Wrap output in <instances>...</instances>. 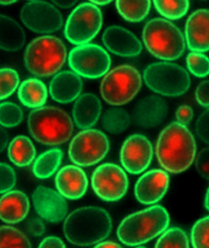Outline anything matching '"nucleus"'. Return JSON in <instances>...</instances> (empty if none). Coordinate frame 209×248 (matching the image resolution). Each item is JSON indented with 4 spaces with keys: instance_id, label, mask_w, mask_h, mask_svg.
Returning a JSON list of instances; mask_svg holds the SVG:
<instances>
[{
    "instance_id": "obj_16",
    "label": "nucleus",
    "mask_w": 209,
    "mask_h": 248,
    "mask_svg": "<svg viewBox=\"0 0 209 248\" xmlns=\"http://www.w3.org/2000/svg\"><path fill=\"white\" fill-rule=\"evenodd\" d=\"M170 185V176L162 170H149L141 176L135 186V196L141 203L153 205L164 197Z\"/></svg>"
},
{
    "instance_id": "obj_33",
    "label": "nucleus",
    "mask_w": 209,
    "mask_h": 248,
    "mask_svg": "<svg viewBox=\"0 0 209 248\" xmlns=\"http://www.w3.org/2000/svg\"><path fill=\"white\" fill-rule=\"evenodd\" d=\"M23 119L21 107L12 102L0 104V125L6 128H13L19 125Z\"/></svg>"
},
{
    "instance_id": "obj_11",
    "label": "nucleus",
    "mask_w": 209,
    "mask_h": 248,
    "mask_svg": "<svg viewBox=\"0 0 209 248\" xmlns=\"http://www.w3.org/2000/svg\"><path fill=\"white\" fill-rule=\"evenodd\" d=\"M69 66L79 76L86 78H100L108 73L111 65L110 55L100 46L84 44L69 53Z\"/></svg>"
},
{
    "instance_id": "obj_30",
    "label": "nucleus",
    "mask_w": 209,
    "mask_h": 248,
    "mask_svg": "<svg viewBox=\"0 0 209 248\" xmlns=\"http://www.w3.org/2000/svg\"><path fill=\"white\" fill-rule=\"evenodd\" d=\"M155 9L167 19L176 20L188 13L190 0H153Z\"/></svg>"
},
{
    "instance_id": "obj_37",
    "label": "nucleus",
    "mask_w": 209,
    "mask_h": 248,
    "mask_svg": "<svg viewBox=\"0 0 209 248\" xmlns=\"http://www.w3.org/2000/svg\"><path fill=\"white\" fill-rule=\"evenodd\" d=\"M16 183V176L13 168L5 163H0V194L10 191Z\"/></svg>"
},
{
    "instance_id": "obj_23",
    "label": "nucleus",
    "mask_w": 209,
    "mask_h": 248,
    "mask_svg": "<svg viewBox=\"0 0 209 248\" xmlns=\"http://www.w3.org/2000/svg\"><path fill=\"white\" fill-rule=\"evenodd\" d=\"M99 99L92 93H85L77 98L73 109L75 124L81 129H89L98 121L101 112Z\"/></svg>"
},
{
    "instance_id": "obj_39",
    "label": "nucleus",
    "mask_w": 209,
    "mask_h": 248,
    "mask_svg": "<svg viewBox=\"0 0 209 248\" xmlns=\"http://www.w3.org/2000/svg\"><path fill=\"white\" fill-rule=\"evenodd\" d=\"M195 166L202 177L209 180V147L203 149L199 153L196 158Z\"/></svg>"
},
{
    "instance_id": "obj_5",
    "label": "nucleus",
    "mask_w": 209,
    "mask_h": 248,
    "mask_svg": "<svg viewBox=\"0 0 209 248\" xmlns=\"http://www.w3.org/2000/svg\"><path fill=\"white\" fill-rule=\"evenodd\" d=\"M67 49L57 37L44 35L33 39L27 46L24 55L26 68L38 77H49L64 65Z\"/></svg>"
},
{
    "instance_id": "obj_29",
    "label": "nucleus",
    "mask_w": 209,
    "mask_h": 248,
    "mask_svg": "<svg viewBox=\"0 0 209 248\" xmlns=\"http://www.w3.org/2000/svg\"><path fill=\"white\" fill-rule=\"evenodd\" d=\"M131 124L129 113L122 108H111L105 111L102 116L101 124L107 132L119 134L128 129Z\"/></svg>"
},
{
    "instance_id": "obj_45",
    "label": "nucleus",
    "mask_w": 209,
    "mask_h": 248,
    "mask_svg": "<svg viewBox=\"0 0 209 248\" xmlns=\"http://www.w3.org/2000/svg\"><path fill=\"white\" fill-rule=\"evenodd\" d=\"M58 7L63 9H69L77 3L79 0H51Z\"/></svg>"
},
{
    "instance_id": "obj_20",
    "label": "nucleus",
    "mask_w": 209,
    "mask_h": 248,
    "mask_svg": "<svg viewBox=\"0 0 209 248\" xmlns=\"http://www.w3.org/2000/svg\"><path fill=\"white\" fill-rule=\"evenodd\" d=\"M58 191L64 198L78 200L82 197L88 187V179L84 170L76 166L64 167L55 177Z\"/></svg>"
},
{
    "instance_id": "obj_46",
    "label": "nucleus",
    "mask_w": 209,
    "mask_h": 248,
    "mask_svg": "<svg viewBox=\"0 0 209 248\" xmlns=\"http://www.w3.org/2000/svg\"><path fill=\"white\" fill-rule=\"evenodd\" d=\"M95 248H121L119 244L113 241H101L97 243Z\"/></svg>"
},
{
    "instance_id": "obj_27",
    "label": "nucleus",
    "mask_w": 209,
    "mask_h": 248,
    "mask_svg": "<svg viewBox=\"0 0 209 248\" xmlns=\"http://www.w3.org/2000/svg\"><path fill=\"white\" fill-rule=\"evenodd\" d=\"M63 157V153L60 149L53 148L43 153L35 160L33 174L40 179L50 177L59 169Z\"/></svg>"
},
{
    "instance_id": "obj_10",
    "label": "nucleus",
    "mask_w": 209,
    "mask_h": 248,
    "mask_svg": "<svg viewBox=\"0 0 209 248\" xmlns=\"http://www.w3.org/2000/svg\"><path fill=\"white\" fill-rule=\"evenodd\" d=\"M109 149L110 143L104 133L95 129H85L71 140L69 156L77 166H91L102 160Z\"/></svg>"
},
{
    "instance_id": "obj_25",
    "label": "nucleus",
    "mask_w": 209,
    "mask_h": 248,
    "mask_svg": "<svg viewBox=\"0 0 209 248\" xmlns=\"http://www.w3.org/2000/svg\"><path fill=\"white\" fill-rule=\"evenodd\" d=\"M17 96L20 102L25 107L32 108H39L47 102V87L39 79L29 78L19 85Z\"/></svg>"
},
{
    "instance_id": "obj_44",
    "label": "nucleus",
    "mask_w": 209,
    "mask_h": 248,
    "mask_svg": "<svg viewBox=\"0 0 209 248\" xmlns=\"http://www.w3.org/2000/svg\"><path fill=\"white\" fill-rule=\"evenodd\" d=\"M8 141H9V135L7 131L3 127L0 126V153L6 148Z\"/></svg>"
},
{
    "instance_id": "obj_41",
    "label": "nucleus",
    "mask_w": 209,
    "mask_h": 248,
    "mask_svg": "<svg viewBox=\"0 0 209 248\" xmlns=\"http://www.w3.org/2000/svg\"><path fill=\"white\" fill-rule=\"evenodd\" d=\"M194 116L193 108L188 105H182L179 107L176 112L177 122L185 126L190 124Z\"/></svg>"
},
{
    "instance_id": "obj_9",
    "label": "nucleus",
    "mask_w": 209,
    "mask_h": 248,
    "mask_svg": "<svg viewBox=\"0 0 209 248\" xmlns=\"http://www.w3.org/2000/svg\"><path fill=\"white\" fill-rule=\"evenodd\" d=\"M103 24L101 10L95 4L81 3L69 16L65 23V38L75 45H84L93 40Z\"/></svg>"
},
{
    "instance_id": "obj_8",
    "label": "nucleus",
    "mask_w": 209,
    "mask_h": 248,
    "mask_svg": "<svg viewBox=\"0 0 209 248\" xmlns=\"http://www.w3.org/2000/svg\"><path fill=\"white\" fill-rule=\"evenodd\" d=\"M143 78L147 86L157 94L179 96L190 89L191 78L188 71L177 63H152L145 69Z\"/></svg>"
},
{
    "instance_id": "obj_48",
    "label": "nucleus",
    "mask_w": 209,
    "mask_h": 248,
    "mask_svg": "<svg viewBox=\"0 0 209 248\" xmlns=\"http://www.w3.org/2000/svg\"><path fill=\"white\" fill-rule=\"evenodd\" d=\"M17 0H0V5H9L16 3Z\"/></svg>"
},
{
    "instance_id": "obj_7",
    "label": "nucleus",
    "mask_w": 209,
    "mask_h": 248,
    "mask_svg": "<svg viewBox=\"0 0 209 248\" xmlns=\"http://www.w3.org/2000/svg\"><path fill=\"white\" fill-rule=\"evenodd\" d=\"M141 86L139 71L132 65H122L106 73L101 81L100 93L107 104L120 106L132 100Z\"/></svg>"
},
{
    "instance_id": "obj_35",
    "label": "nucleus",
    "mask_w": 209,
    "mask_h": 248,
    "mask_svg": "<svg viewBox=\"0 0 209 248\" xmlns=\"http://www.w3.org/2000/svg\"><path fill=\"white\" fill-rule=\"evenodd\" d=\"M191 239L194 248H209V216L196 222L191 230Z\"/></svg>"
},
{
    "instance_id": "obj_18",
    "label": "nucleus",
    "mask_w": 209,
    "mask_h": 248,
    "mask_svg": "<svg viewBox=\"0 0 209 248\" xmlns=\"http://www.w3.org/2000/svg\"><path fill=\"white\" fill-rule=\"evenodd\" d=\"M168 104L164 99L152 95L139 101L133 110V124L143 128H152L162 124L168 115Z\"/></svg>"
},
{
    "instance_id": "obj_21",
    "label": "nucleus",
    "mask_w": 209,
    "mask_h": 248,
    "mask_svg": "<svg viewBox=\"0 0 209 248\" xmlns=\"http://www.w3.org/2000/svg\"><path fill=\"white\" fill-rule=\"evenodd\" d=\"M83 88L80 77L74 71H64L58 73L49 84V94L60 104H68L79 98Z\"/></svg>"
},
{
    "instance_id": "obj_2",
    "label": "nucleus",
    "mask_w": 209,
    "mask_h": 248,
    "mask_svg": "<svg viewBox=\"0 0 209 248\" xmlns=\"http://www.w3.org/2000/svg\"><path fill=\"white\" fill-rule=\"evenodd\" d=\"M112 228V219L106 210L97 207H85L78 208L67 216L63 230L69 243L87 247L106 239Z\"/></svg>"
},
{
    "instance_id": "obj_12",
    "label": "nucleus",
    "mask_w": 209,
    "mask_h": 248,
    "mask_svg": "<svg viewBox=\"0 0 209 248\" xmlns=\"http://www.w3.org/2000/svg\"><path fill=\"white\" fill-rule=\"evenodd\" d=\"M91 184L93 190L100 199L116 202L127 193L129 179L126 172L117 164H103L93 172Z\"/></svg>"
},
{
    "instance_id": "obj_40",
    "label": "nucleus",
    "mask_w": 209,
    "mask_h": 248,
    "mask_svg": "<svg viewBox=\"0 0 209 248\" xmlns=\"http://www.w3.org/2000/svg\"><path fill=\"white\" fill-rule=\"evenodd\" d=\"M197 102L202 107H209V80H205L198 85L195 92Z\"/></svg>"
},
{
    "instance_id": "obj_26",
    "label": "nucleus",
    "mask_w": 209,
    "mask_h": 248,
    "mask_svg": "<svg viewBox=\"0 0 209 248\" xmlns=\"http://www.w3.org/2000/svg\"><path fill=\"white\" fill-rule=\"evenodd\" d=\"M8 155L10 160L16 166L26 167L32 163L36 155V150L28 137L19 136L10 143Z\"/></svg>"
},
{
    "instance_id": "obj_38",
    "label": "nucleus",
    "mask_w": 209,
    "mask_h": 248,
    "mask_svg": "<svg viewBox=\"0 0 209 248\" xmlns=\"http://www.w3.org/2000/svg\"><path fill=\"white\" fill-rule=\"evenodd\" d=\"M196 131L201 140L209 144V107L197 120Z\"/></svg>"
},
{
    "instance_id": "obj_34",
    "label": "nucleus",
    "mask_w": 209,
    "mask_h": 248,
    "mask_svg": "<svg viewBox=\"0 0 209 248\" xmlns=\"http://www.w3.org/2000/svg\"><path fill=\"white\" fill-rule=\"evenodd\" d=\"M19 76L14 69H0V101L11 96L19 84Z\"/></svg>"
},
{
    "instance_id": "obj_1",
    "label": "nucleus",
    "mask_w": 209,
    "mask_h": 248,
    "mask_svg": "<svg viewBox=\"0 0 209 248\" xmlns=\"http://www.w3.org/2000/svg\"><path fill=\"white\" fill-rule=\"evenodd\" d=\"M196 143L186 126L173 122L162 131L157 140V160L163 169L171 173L185 171L196 158Z\"/></svg>"
},
{
    "instance_id": "obj_28",
    "label": "nucleus",
    "mask_w": 209,
    "mask_h": 248,
    "mask_svg": "<svg viewBox=\"0 0 209 248\" xmlns=\"http://www.w3.org/2000/svg\"><path fill=\"white\" fill-rule=\"evenodd\" d=\"M116 7L125 20L139 23L150 13L151 0H116Z\"/></svg>"
},
{
    "instance_id": "obj_36",
    "label": "nucleus",
    "mask_w": 209,
    "mask_h": 248,
    "mask_svg": "<svg viewBox=\"0 0 209 248\" xmlns=\"http://www.w3.org/2000/svg\"><path fill=\"white\" fill-rule=\"evenodd\" d=\"M187 66L195 77L204 78L209 75V58L201 52L193 51L186 58Z\"/></svg>"
},
{
    "instance_id": "obj_47",
    "label": "nucleus",
    "mask_w": 209,
    "mask_h": 248,
    "mask_svg": "<svg viewBox=\"0 0 209 248\" xmlns=\"http://www.w3.org/2000/svg\"><path fill=\"white\" fill-rule=\"evenodd\" d=\"M93 3L97 5H105L110 3L113 0H89Z\"/></svg>"
},
{
    "instance_id": "obj_49",
    "label": "nucleus",
    "mask_w": 209,
    "mask_h": 248,
    "mask_svg": "<svg viewBox=\"0 0 209 248\" xmlns=\"http://www.w3.org/2000/svg\"><path fill=\"white\" fill-rule=\"evenodd\" d=\"M205 207L209 211V187L206 192V198H205Z\"/></svg>"
},
{
    "instance_id": "obj_3",
    "label": "nucleus",
    "mask_w": 209,
    "mask_h": 248,
    "mask_svg": "<svg viewBox=\"0 0 209 248\" xmlns=\"http://www.w3.org/2000/svg\"><path fill=\"white\" fill-rule=\"evenodd\" d=\"M170 225V216L162 206L154 205L130 214L117 228L119 241L125 245L136 247L160 235Z\"/></svg>"
},
{
    "instance_id": "obj_4",
    "label": "nucleus",
    "mask_w": 209,
    "mask_h": 248,
    "mask_svg": "<svg viewBox=\"0 0 209 248\" xmlns=\"http://www.w3.org/2000/svg\"><path fill=\"white\" fill-rule=\"evenodd\" d=\"M28 126L40 143L56 146L65 143L73 132V123L65 111L55 107H41L30 113Z\"/></svg>"
},
{
    "instance_id": "obj_19",
    "label": "nucleus",
    "mask_w": 209,
    "mask_h": 248,
    "mask_svg": "<svg viewBox=\"0 0 209 248\" xmlns=\"http://www.w3.org/2000/svg\"><path fill=\"white\" fill-rule=\"evenodd\" d=\"M185 34L190 50H209V10L199 9L191 14L186 21Z\"/></svg>"
},
{
    "instance_id": "obj_17",
    "label": "nucleus",
    "mask_w": 209,
    "mask_h": 248,
    "mask_svg": "<svg viewBox=\"0 0 209 248\" xmlns=\"http://www.w3.org/2000/svg\"><path fill=\"white\" fill-rule=\"evenodd\" d=\"M102 41L109 51L118 56L133 57L142 51L141 42L132 32L119 26H111L105 30Z\"/></svg>"
},
{
    "instance_id": "obj_6",
    "label": "nucleus",
    "mask_w": 209,
    "mask_h": 248,
    "mask_svg": "<svg viewBox=\"0 0 209 248\" xmlns=\"http://www.w3.org/2000/svg\"><path fill=\"white\" fill-rule=\"evenodd\" d=\"M143 39L150 53L161 60H176L186 49L182 31L171 21L163 18L151 19L145 25Z\"/></svg>"
},
{
    "instance_id": "obj_14",
    "label": "nucleus",
    "mask_w": 209,
    "mask_h": 248,
    "mask_svg": "<svg viewBox=\"0 0 209 248\" xmlns=\"http://www.w3.org/2000/svg\"><path fill=\"white\" fill-rule=\"evenodd\" d=\"M153 155L152 144L146 137L132 135L127 139L121 149V164L130 173L141 174L150 165Z\"/></svg>"
},
{
    "instance_id": "obj_32",
    "label": "nucleus",
    "mask_w": 209,
    "mask_h": 248,
    "mask_svg": "<svg viewBox=\"0 0 209 248\" xmlns=\"http://www.w3.org/2000/svg\"><path fill=\"white\" fill-rule=\"evenodd\" d=\"M155 248H190V241L184 230L179 228H171L163 232Z\"/></svg>"
},
{
    "instance_id": "obj_42",
    "label": "nucleus",
    "mask_w": 209,
    "mask_h": 248,
    "mask_svg": "<svg viewBox=\"0 0 209 248\" xmlns=\"http://www.w3.org/2000/svg\"><path fill=\"white\" fill-rule=\"evenodd\" d=\"M29 229L30 232L33 235L41 236L43 235L45 232V226L42 220L38 219V218H33L30 220L29 223Z\"/></svg>"
},
{
    "instance_id": "obj_43",
    "label": "nucleus",
    "mask_w": 209,
    "mask_h": 248,
    "mask_svg": "<svg viewBox=\"0 0 209 248\" xmlns=\"http://www.w3.org/2000/svg\"><path fill=\"white\" fill-rule=\"evenodd\" d=\"M39 248H65V244L63 243L61 239L59 237L51 236L45 238L41 243L40 244Z\"/></svg>"
},
{
    "instance_id": "obj_15",
    "label": "nucleus",
    "mask_w": 209,
    "mask_h": 248,
    "mask_svg": "<svg viewBox=\"0 0 209 248\" xmlns=\"http://www.w3.org/2000/svg\"><path fill=\"white\" fill-rule=\"evenodd\" d=\"M32 200L37 213L46 221L57 223L66 217L68 206L59 192L39 186L33 192Z\"/></svg>"
},
{
    "instance_id": "obj_13",
    "label": "nucleus",
    "mask_w": 209,
    "mask_h": 248,
    "mask_svg": "<svg viewBox=\"0 0 209 248\" xmlns=\"http://www.w3.org/2000/svg\"><path fill=\"white\" fill-rule=\"evenodd\" d=\"M20 17L24 25L38 33H50L61 29L63 17L59 10L47 1L33 0L22 8Z\"/></svg>"
},
{
    "instance_id": "obj_31",
    "label": "nucleus",
    "mask_w": 209,
    "mask_h": 248,
    "mask_svg": "<svg viewBox=\"0 0 209 248\" xmlns=\"http://www.w3.org/2000/svg\"><path fill=\"white\" fill-rule=\"evenodd\" d=\"M31 247L29 239L16 228L10 226L0 227V248Z\"/></svg>"
},
{
    "instance_id": "obj_24",
    "label": "nucleus",
    "mask_w": 209,
    "mask_h": 248,
    "mask_svg": "<svg viewBox=\"0 0 209 248\" xmlns=\"http://www.w3.org/2000/svg\"><path fill=\"white\" fill-rule=\"evenodd\" d=\"M26 34L16 21L7 16L0 15V49L16 51L23 47Z\"/></svg>"
},
{
    "instance_id": "obj_22",
    "label": "nucleus",
    "mask_w": 209,
    "mask_h": 248,
    "mask_svg": "<svg viewBox=\"0 0 209 248\" xmlns=\"http://www.w3.org/2000/svg\"><path fill=\"white\" fill-rule=\"evenodd\" d=\"M29 198L20 190H10L0 198V219L6 223L23 221L29 214Z\"/></svg>"
},
{
    "instance_id": "obj_50",
    "label": "nucleus",
    "mask_w": 209,
    "mask_h": 248,
    "mask_svg": "<svg viewBox=\"0 0 209 248\" xmlns=\"http://www.w3.org/2000/svg\"><path fill=\"white\" fill-rule=\"evenodd\" d=\"M31 1H33V0H31Z\"/></svg>"
}]
</instances>
